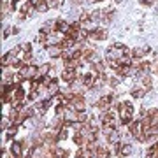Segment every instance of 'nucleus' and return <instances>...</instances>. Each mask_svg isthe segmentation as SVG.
Returning <instances> with one entry per match:
<instances>
[{"label": "nucleus", "mask_w": 158, "mask_h": 158, "mask_svg": "<svg viewBox=\"0 0 158 158\" xmlns=\"http://www.w3.org/2000/svg\"><path fill=\"white\" fill-rule=\"evenodd\" d=\"M70 2H72L74 6H79V4H83V0H70Z\"/></svg>", "instance_id": "32"}, {"label": "nucleus", "mask_w": 158, "mask_h": 158, "mask_svg": "<svg viewBox=\"0 0 158 158\" xmlns=\"http://www.w3.org/2000/svg\"><path fill=\"white\" fill-rule=\"evenodd\" d=\"M11 123H12V121H7V119L4 118V119H2V130H6V128H7V127H9Z\"/></svg>", "instance_id": "30"}, {"label": "nucleus", "mask_w": 158, "mask_h": 158, "mask_svg": "<svg viewBox=\"0 0 158 158\" xmlns=\"http://www.w3.org/2000/svg\"><path fill=\"white\" fill-rule=\"evenodd\" d=\"M76 77H77V72H76V69H63L62 72V79L65 81V83H69V85H72L74 81H76Z\"/></svg>", "instance_id": "5"}, {"label": "nucleus", "mask_w": 158, "mask_h": 158, "mask_svg": "<svg viewBox=\"0 0 158 158\" xmlns=\"http://www.w3.org/2000/svg\"><path fill=\"white\" fill-rule=\"evenodd\" d=\"M69 30H70V25H69L67 21H63V19H56V32H62V34L65 35Z\"/></svg>", "instance_id": "11"}, {"label": "nucleus", "mask_w": 158, "mask_h": 158, "mask_svg": "<svg viewBox=\"0 0 158 158\" xmlns=\"http://www.w3.org/2000/svg\"><path fill=\"white\" fill-rule=\"evenodd\" d=\"M130 134L135 137L139 142H146V135H144V127H142V121H132L128 127Z\"/></svg>", "instance_id": "3"}, {"label": "nucleus", "mask_w": 158, "mask_h": 158, "mask_svg": "<svg viewBox=\"0 0 158 158\" xmlns=\"http://www.w3.org/2000/svg\"><path fill=\"white\" fill-rule=\"evenodd\" d=\"M51 151H53V158H67V151L62 149V148H55Z\"/></svg>", "instance_id": "17"}, {"label": "nucleus", "mask_w": 158, "mask_h": 158, "mask_svg": "<svg viewBox=\"0 0 158 158\" xmlns=\"http://www.w3.org/2000/svg\"><path fill=\"white\" fill-rule=\"evenodd\" d=\"M148 116L151 118V125H158V109H151V111H148Z\"/></svg>", "instance_id": "20"}, {"label": "nucleus", "mask_w": 158, "mask_h": 158, "mask_svg": "<svg viewBox=\"0 0 158 158\" xmlns=\"http://www.w3.org/2000/svg\"><path fill=\"white\" fill-rule=\"evenodd\" d=\"M19 48H21V49L25 51V53H32V51H30V49H32V46H30L28 42H23V44L19 46Z\"/></svg>", "instance_id": "28"}, {"label": "nucleus", "mask_w": 158, "mask_h": 158, "mask_svg": "<svg viewBox=\"0 0 158 158\" xmlns=\"http://www.w3.org/2000/svg\"><path fill=\"white\" fill-rule=\"evenodd\" d=\"M141 4H142V6H151L153 0H141Z\"/></svg>", "instance_id": "31"}, {"label": "nucleus", "mask_w": 158, "mask_h": 158, "mask_svg": "<svg viewBox=\"0 0 158 158\" xmlns=\"http://www.w3.org/2000/svg\"><path fill=\"white\" fill-rule=\"evenodd\" d=\"M19 72H21V76L25 79H35L39 76V69L34 67V65H28V67H23Z\"/></svg>", "instance_id": "4"}, {"label": "nucleus", "mask_w": 158, "mask_h": 158, "mask_svg": "<svg viewBox=\"0 0 158 158\" xmlns=\"http://www.w3.org/2000/svg\"><path fill=\"white\" fill-rule=\"evenodd\" d=\"M93 155H95L97 158H107L109 156V151L104 146H97L95 151H93Z\"/></svg>", "instance_id": "13"}, {"label": "nucleus", "mask_w": 158, "mask_h": 158, "mask_svg": "<svg viewBox=\"0 0 158 158\" xmlns=\"http://www.w3.org/2000/svg\"><path fill=\"white\" fill-rule=\"evenodd\" d=\"M90 2H100V0H90Z\"/></svg>", "instance_id": "33"}, {"label": "nucleus", "mask_w": 158, "mask_h": 158, "mask_svg": "<svg viewBox=\"0 0 158 158\" xmlns=\"http://www.w3.org/2000/svg\"><path fill=\"white\" fill-rule=\"evenodd\" d=\"M35 9H37V12H46L48 9H49V6H48V0H39V2L35 4Z\"/></svg>", "instance_id": "14"}, {"label": "nucleus", "mask_w": 158, "mask_h": 158, "mask_svg": "<svg viewBox=\"0 0 158 158\" xmlns=\"http://www.w3.org/2000/svg\"><path fill=\"white\" fill-rule=\"evenodd\" d=\"M114 2H121V0H114Z\"/></svg>", "instance_id": "34"}, {"label": "nucleus", "mask_w": 158, "mask_h": 158, "mask_svg": "<svg viewBox=\"0 0 158 158\" xmlns=\"http://www.w3.org/2000/svg\"><path fill=\"white\" fill-rule=\"evenodd\" d=\"M16 132H18V125L9 127V130H7V139H12V137L16 135Z\"/></svg>", "instance_id": "25"}, {"label": "nucleus", "mask_w": 158, "mask_h": 158, "mask_svg": "<svg viewBox=\"0 0 158 158\" xmlns=\"http://www.w3.org/2000/svg\"><path fill=\"white\" fill-rule=\"evenodd\" d=\"M90 39L91 40H106L107 39V30L106 28H95L90 32Z\"/></svg>", "instance_id": "6"}, {"label": "nucleus", "mask_w": 158, "mask_h": 158, "mask_svg": "<svg viewBox=\"0 0 158 158\" xmlns=\"http://www.w3.org/2000/svg\"><path fill=\"white\" fill-rule=\"evenodd\" d=\"M56 139L58 141H65V139H67V130L65 128H60L56 132Z\"/></svg>", "instance_id": "24"}, {"label": "nucleus", "mask_w": 158, "mask_h": 158, "mask_svg": "<svg viewBox=\"0 0 158 158\" xmlns=\"http://www.w3.org/2000/svg\"><path fill=\"white\" fill-rule=\"evenodd\" d=\"M111 104H113V97H111V95H106V97H102V98L97 102L95 106H97L98 109H102V111H107Z\"/></svg>", "instance_id": "8"}, {"label": "nucleus", "mask_w": 158, "mask_h": 158, "mask_svg": "<svg viewBox=\"0 0 158 158\" xmlns=\"http://www.w3.org/2000/svg\"><path fill=\"white\" fill-rule=\"evenodd\" d=\"M21 11L25 12V14H34V12L37 11V9H35V6L32 4V2H27V4L23 6V9H21Z\"/></svg>", "instance_id": "19"}, {"label": "nucleus", "mask_w": 158, "mask_h": 158, "mask_svg": "<svg viewBox=\"0 0 158 158\" xmlns=\"http://www.w3.org/2000/svg\"><path fill=\"white\" fill-rule=\"evenodd\" d=\"M149 53V48H135V49L132 51V58H137V60H141L144 58Z\"/></svg>", "instance_id": "10"}, {"label": "nucleus", "mask_w": 158, "mask_h": 158, "mask_svg": "<svg viewBox=\"0 0 158 158\" xmlns=\"http://www.w3.org/2000/svg\"><path fill=\"white\" fill-rule=\"evenodd\" d=\"M46 48H48V53H49V56H53V58L62 56L63 48H62L60 44H49V46H46Z\"/></svg>", "instance_id": "7"}, {"label": "nucleus", "mask_w": 158, "mask_h": 158, "mask_svg": "<svg viewBox=\"0 0 158 158\" xmlns=\"http://www.w3.org/2000/svg\"><path fill=\"white\" fill-rule=\"evenodd\" d=\"M48 93H49L51 97H56L58 95V85H56V81H55V79H53V81H51V85L48 86Z\"/></svg>", "instance_id": "16"}, {"label": "nucleus", "mask_w": 158, "mask_h": 158, "mask_svg": "<svg viewBox=\"0 0 158 158\" xmlns=\"http://www.w3.org/2000/svg\"><path fill=\"white\" fill-rule=\"evenodd\" d=\"M146 88H134V90H132V97H134V98H142V97L146 95Z\"/></svg>", "instance_id": "18"}, {"label": "nucleus", "mask_w": 158, "mask_h": 158, "mask_svg": "<svg viewBox=\"0 0 158 158\" xmlns=\"http://www.w3.org/2000/svg\"><path fill=\"white\" fill-rule=\"evenodd\" d=\"M86 39H90V32H86L85 28H81L77 32V40H86Z\"/></svg>", "instance_id": "22"}, {"label": "nucleus", "mask_w": 158, "mask_h": 158, "mask_svg": "<svg viewBox=\"0 0 158 158\" xmlns=\"http://www.w3.org/2000/svg\"><path fill=\"white\" fill-rule=\"evenodd\" d=\"M63 4V0H48V6L51 7V9H55V7H60Z\"/></svg>", "instance_id": "26"}, {"label": "nucleus", "mask_w": 158, "mask_h": 158, "mask_svg": "<svg viewBox=\"0 0 158 158\" xmlns=\"http://www.w3.org/2000/svg\"><path fill=\"white\" fill-rule=\"evenodd\" d=\"M142 88H146L148 91L153 88V83H151V77H149V76H144V77H142Z\"/></svg>", "instance_id": "21"}, {"label": "nucleus", "mask_w": 158, "mask_h": 158, "mask_svg": "<svg viewBox=\"0 0 158 158\" xmlns=\"http://www.w3.org/2000/svg\"><path fill=\"white\" fill-rule=\"evenodd\" d=\"M114 14H116L114 9H104V11H102V21L104 23H111V19L114 18Z\"/></svg>", "instance_id": "12"}, {"label": "nucleus", "mask_w": 158, "mask_h": 158, "mask_svg": "<svg viewBox=\"0 0 158 158\" xmlns=\"http://www.w3.org/2000/svg\"><path fill=\"white\" fill-rule=\"evenodd\" d=\"M88 114L85 113V111H77V121L79 123H86V121H88Z\"/></svg>", "instance_id": "23"}, {"label": "nucleus", "mask_w": 158, "mask_h": 158, "mask_svg": "<svg viewBox=\"0 0 158 158\" xmlns=\"http://www.w3.org/2000/svg\"><path fill=\"white\" fill-rule=\"evenodd\" d=\"M132 151H134V149H132V146H130V144H123V146H121V149H119L118 156H130V155H132Z\"/></svg>", "instance_id": "15"}, {"label": "nucleus", "mask_w": 158, "mask_h": 158, "mask_svg": "<svg viewBox=\"0 0 158 158\" xmlns=\"http://www.w3.org/2000/svg\"><path fill=\"white\" fill-rule=\"evenodd\" d=\"M118 83H119L118 77H111V79H109V86H113V88H116V86H118Z\"/></svg>", "instance_id": "29"}, {"label": "nucleus", "mask_w": 158, "mask_h": 158, "mask_svg": "<svg viewBox=\"0 0 158 158\" xmlns=\"http://www.w3.org/2000/svg\"><path fill=\"white\" fill-rule=\"evenodd\" d=\"M11 155H14V156H18V158H21V155H23V142L21 141H14V142H12Z\"/></svg>", "instance_id": "9"}, {"label": "nucleus", "mask_w": 158, "mask_h": 158, "mask_svg": "<svg viewBox=\"0 0 158 158\" xmlns=\"http://www.w3.org/2000/svg\"><path fill=\"white\" fill-rule=\"evenodd\" d=\"M48 70H49V65L46 63V65H42V67H39V76H46L48 74Z\"/></svg>", "instance_id": "27"}, {"label": "nucleus", "mask_w": 158, "mask_h": 158, "mask_svg": "<svg viewBox=\"0 0 158 158\" xmlns=\"http://www.w3.org/2000/svg\"><path fill=\"white\" fill-rule=\"evenodd\" d=\"M132 118H134V107H132V104L130 102L119 104V123L130 125L132 123Z\"/></svg>", "instance_id": "1"}, {"label": "nucleus", "mask_w": 158, "mask_h": 158, "mask_svg": "<svg viewBox=\"0 0 158 158\" xmlns=\"http://www.w3.org/2000/svg\"><path fill=\"white\" fill-rule=\"evenodd\" d=\"M130 51L121 44H114L107 49V60H121L123 56H128Z\"/></svg>", "instance_id": "2"}]
</instances>
